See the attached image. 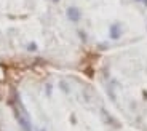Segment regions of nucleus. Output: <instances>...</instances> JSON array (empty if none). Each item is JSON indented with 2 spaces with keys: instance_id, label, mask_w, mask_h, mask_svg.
Segmentation results:
<instances>
[{
  "instance_id": "obj_1",
  "label": "nucleus",
  "mask_w": 147,
  "mask_h": 131,
  "mask_svg": "<svg viewBox=\"0 0 147 131\" xmlns=\"http://www.w3.org/2000/svg\"><path fill=\"white\" fill-rule=\"evenodd\" d=\"M69 15L72 19H78V11H75L74 8H69Z\"/></svg>"
},
{
  "instance_id": "obj_2",
  "label": "nucleus",
  "mask_w": 147,
  "mask_h": 131,
  "mask_svg": "<svg viewBox=\"0 0 147 131\" xmlns=\"http://www.w3.org/2000/svg\"><path fill=\"white\" fill-rule=\"evenodd\" d=\"M42 131H45V130H42Z\"/></svg>"
}]
</instances>
